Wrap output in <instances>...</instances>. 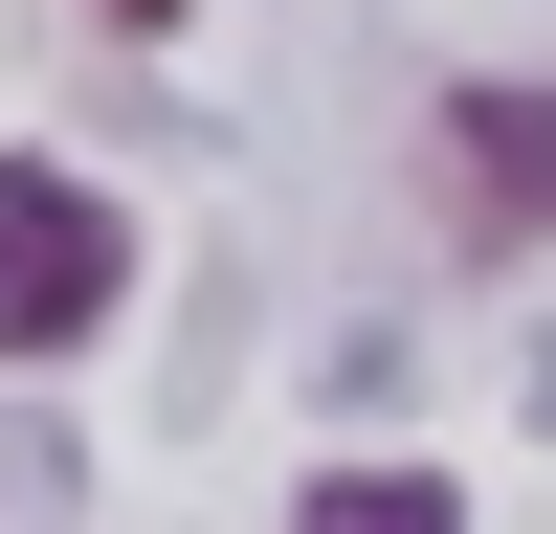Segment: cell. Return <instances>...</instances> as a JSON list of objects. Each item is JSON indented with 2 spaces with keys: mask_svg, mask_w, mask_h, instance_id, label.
Returning a JSON list of instances; mask_svg holds the SVG:
<instances>
[{
  "mask_svg": "<svg viewBox=\"0 0 556 534\" xmlns=\"http://www.w3.org/2000/svg\"><path fill=\"white\" fill-rule=\"evenodd\" d=\"M134 312V223L67 156H0V356H89Z\"/></svg>",
  "mask_w": 556,
  "mask_h": 534,
  "instance_id": "obj_1",
  "label": "cell"
},
{
  "mask_svg": "<svg viewBox=\"0 0 556 534\" xmlns=\"http://www.w3.org/2000/svg\"><path fill=\"white\" fill-rule=\"evenodd\" d=\"M445 245H556V89H445Z\"/></svg>",
  "mask_w": 556,
  "mask_h": 534,
  "instance_id": "obj_2",
  "label": "cell"
},
{
  "mask_svg": "<svg viewBox=\"0 0 556 534\" xmlns=\"http://www.w3.org/2000/svg\"><path fill=\"white\" fill-rule=\"evenodd\" d=\"M290 534H468V512H445V468H312Z\"/></svg>",
  "mask_w": 556,
  "mask_h": 534,
  "instance_id": "obj_3",
  "label": "cell"
},
{
  "mask_svg": "<svg viewBox=\"0 0 556 534\" xmlns=\"http://www.w3.org/2000/svg\"><path fill=\"white\" fill-rule=\"evenodd\" d=\"M89 23H134V44H156V23H178V0H89Z\"/></svg>",
  "mask_w": 556,
  "mask_h": 534,
  "instance_id": "obj_4",
  "label": "cell"
}]
</instances>
